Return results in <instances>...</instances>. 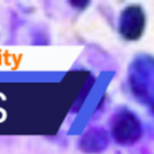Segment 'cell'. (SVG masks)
<instances>
[{
	"label": "cell",
	"instance_id": "cell-1",
	"mask_svg": "<svg viewBox=\"0 0 154 154\" xmlns=\"http://www.w3.org/2000/svg\"><path fill=\"white\" fill-rule=\"evenodd\" d=\"M128 85L140 103L153 106V57L139 55L128 67Z\"/></svg>",
	"mask_w": 154,
	"mask_h": 154
},
{
	"label": "cell",
	"instance_id": "cell-2",
	"mask_svg": "<svg viewBox=\"0 0 154 154\" xmlns=\"http://www.w3.org/2000/svg\"><path fill=\"white\" fill-rule=\"evenodd\" d=\"M109 135L120 146H134L143 138L142 120L129 109L119 110L112 119Z\"/></svg>",
	"mask_w": 154,
	"mask_h": 154
},
{
	"label": "cell",
	"instance_id": "cell-3",
	"mask_svg": "<svg viewBox=\"0 0 154 154\" xmlns=\"http://www.w3.org/2000/svg\"><path fill=\"white\" fill-rule=\"evenodd\" d=\"M146 23H147V18L143 7H140L139 4H131L120 13L117 30L124 40L136 42L143 36Z\"/></svg>",
	"mask_w": 154,
	"mask_h": 154
},
{
	"label": "cell",
	"instance_id": "cell-4",
	"mask_svg": "<svg viewBox=\"0 0 154 154\" xmlns=\"http://www.w3.org/2000/svg\"><path fill=\"white\" fill-rule=\"evenodd\" d=\"M110 144L109 132L99 127L87 129L79 139V149L87 154H99L105 151Z\"/></svg>",
	"mask_w": 154,
	"mask_h": 154
},
{
	"label": "cell",
	"instance_id": "cell-5",
	"mask_svg": "<svg viewBox=\"0 0 154 154\" xmlns=\"http://www.w3.org/2000/svg\"><path fill=\"white\" fill-rule=\"evenodd\" d=\"M69 3H70V6L73 8L77 10H85L90 6V2H85V0H73V2H69Z\"/></svg>",
	"mask_w": 154,
	"mask_h": 154
}]
</instances>
